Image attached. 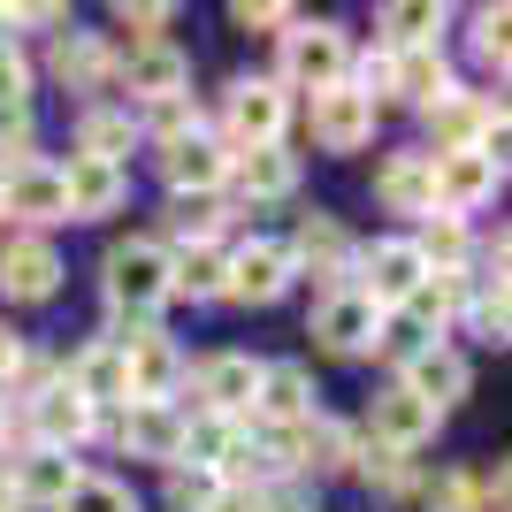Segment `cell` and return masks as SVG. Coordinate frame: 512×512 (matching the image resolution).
Listing matches in <instances>:
<instances>
[{
    "instance_id": "1",
    "label": "cell",
    "mask_w": 512,
    "mask_h": 512,
    "mask_svg": "<svg viewBox=\"0 0 512 512\" xmlns=\"http://www.w3.org/2000/svg\"><path fill=\"white\" fill-rule=\"evenodd\" d=\"M100 291H107V306H115V337H107V344L146 337L153 314L169 306V245H161V237H130V245H115V253L100 260Z\"/></svg>"
},
{
    "instance_id": "2",
    "label": "cell",
    "mask_w": 512,
    "mask_h": 512,
    "mask_svg": "<svg viewBox=\"0 0 512 512\" xmlns=\"http://www.w3.org/2000/svg\"><path fill=\"white\" fill-rule=\"evenodd\" d=\"M283 123H291V100H283L276 77H237V85H230V100H222L230 153H245V146H283Z\"/></svg>"
},
{
    "instance_id": "3",
    "label": "cell",
    "mask_w": 512,
    "mask_h": 512,
    "mask_svg": "<svg viewBox=\"0 0 512 512\" xmlns=\"http://www.w3.org/2000/svg\"><path fill=\"white\" fill-rule=\"evenodd\" d=\"M283 77L306 92H337L352 77V46H344L337 23H291L283 31Z\"/></svg>"
},
{
    "instance_id": "4",
    "label": "cell",
    "mask_w": 512,
    "mask_h": 512,
    "mask_svg": "<svg viewBox=\"0 0 512 512\" xmlns=\"http://www.w3.org/2000/svg\"><path fill=\"white\" fill-rule=\"evenodd\" d=\"M352 268H360L352 291H360L375 314H398V306L421 291V276H428L421 253H413V237H383V245H367V253H352Z\"/></svg>"
},
{
    "instance_id": "5",
    "label": "cell",
    "mask_w": 512,
    "mask_h": 512,
    "mask_svg": "<svg viewBox=\"0 0 512 512\" xmlns=\"http://www.w3.org/2000/svg\"><path fill=\"white\" fill-rule=\"evenodd\" d=\"M77 482H85V467H77L69 451H39V444H31L16 467H8L0 490H8V505H16V512H62V497L77 490Z\"/></svg>"
},
{
    "instance_id": "6",
    "label": "cell",
    "mask_w": 512,
    "mask_h": 512,
    "mask_svg": "<svg viewBox=\"0 0 512 512\" xmlns=\"http://www.w3.org/2000/svg\"><path fill=\"white\" fill-rule=\"evenodd\" d=\"M23 421H31V444L39 451H77L85 436H100V413H92L62 375H54L39 398H23Z\"/></svg>"
},
{
    "instance_id": "7",
    "label": "cell",
    "mask_w": 512,
    "mask_h": 512,
    "mask_svg": "<svg viewBox=\"0 0 512 512\" xmlns=\"http://www.w3.org/2000/svg\"><path fill=\"white\" fill-rule=\"evenodd\" d=\"M62 291V253L46 245V237L16 230V237H0V299H16V306H39Z\"/></svg>"
},
{
    "instance_id": "8",
    "label": "cell",
    "mask_w": 512,
    "mask_h": 512,
    "mask_svg": "<svg viewBox=\"0 0 512 512\" xmlns=\"http://www.w3.org/2000/svg\"><path fill=\"white\" fill-rule=\"evenodd\" d=\"M0 214H16V222H31V237L46 230V222H69V199H62V169L54 161H16V169L0 176Z\"/></svg>"
},
{
    "instance_id": "9",
    "label": "cell",
    "mask_w": 512,
    "mask_h": 512,
    "mask_svg": "<svg viewBox=\"0 0 512 512\" xmlns=\"http://www.w3.org/2000/svg\"><path fill=\"white\" fill-rule=\"evenodd\" d=\"M123 383H130L123 406H169V390L184 383V352H176L161 329L130 337V344H123Z\"/></svg>"
},
{
    "instance_id": "10",
    "label": "cell",
    "mask_w": 512,
    "mask_h": 512,
    "mask_svg": "<svg viewBox=\"0 0 512 512\" xmlns=\"http://www.w3.org/2000/svg\"><path fill=\"white\" fill-rule=\"evenodd\" d=\"M115 77L130 85V100H138V107H153V100H184V85H192V62H184L169 39H153V46H130V54H115Z\"/></svg>"
},
{
    "instance_id": "11",
    "label": "cell",
    "mask_w": 512,
    "mask_h": 512,
    "mask_svg": "<svg viewBox=\"0 0 512 512\" xmlns=\"http://www.w3.org/2000/svg\"><path fill=\"white\" fill-rule=\"evenodd\" d=\"M497 184H505V161H490V153H436V214H451V222L497 199Z\"/></svg>"
},
{
    "instance_id": "12",
    "label": "cell",
    "mask_w": 512,
    "mask_h": 512,
    "mask_svg": "<svg viewBox=\"0 0 512 512\" xmlns=\"http://www.w3.org/2000/svg\"><path fill=\"white\" fill-rule=\"evenodd\" d=\"M283 291H291V253H283V245L253 237L245 253H230V276H222V299H237V306H276Z\"/></svg>"
},
{
    "instance_id": "13",
    "label": "cell",
    "mask_w": 512,
    "mask_h": 512,
    "mask_svg": "<svg viewBox=\"0 0 512 512\" xmlns=\"http://www.w3.org/2000/svg\"><path fill=\"white\" fill-rule=\"evenodd\" d=\"M161 176H169L176 199H214V184L230 176V146H222V138H207V130H192V138L161 146Z\"/></svg>"
},
{
    "instance_id": "14",
    "label": "cell",
    "mask_w": 512,
    "mask_h": 512,
    "mask_svg": "<svg viewBox=\"0 0 512 512\" xmlns=\"http://www.w3.org/2000/svg\"><path fill=\"white\" fill-rule=\"evenodd\" d=\"M107 436H123V451L161 459V467H176V459H184V413H176V398H169V406H115Z\"/></svg>"
},
{
    "instance_id": "15",
    "label": "cell",
    "mask_w": 512,
    "mask_h": 512,
    "mask_svg": "<svg viewBox=\"0 0 512 512\" xmlns=\"http://www.w3.org/2000/svg\"><path fill=\"white\" fill-rule=\"evenodd\" d=\"M283 253H291V268L321 276V291H344V276H352V237H344L337 214H306L299 237H291Z\"/></svg>"
},
{
    "instance_id": "16",
    "label": "cell",
    "mask_w": 512,
    "mask_h": 512,
    "mask_svg": "<svg viewBox=\"0 0 512 512\" xmlns=\"http://www.w3.org/2000/svg\"><path fill=\"white\" fill-rule=\"evenodd\" d=\"M260 390V360L253 352H214L199 360V413H222V421H245Z\"/></svg>"
},
{
    "instance_id": "17",
    "label": "cell",
    "mask_w": 512,
    "mask_h": 512,
    "mask_svg": "<svg viewBox=\"0 0 512 512\" xmlns=\"http://www.w3.org/2000/svg\"><path fill=\"white\" fill-rule=\"evenodd\" d=\"M253 421H268V428H306V421H314V375H306L299 360H276V367H260Z\"/></svg>"
},
{
    "instance_id": "18",
    "label": "cell",
    "mask_w": 512,
    "mask_h": 512,
    "mask_svg": "<svg viewBox=\"0 0 512 512\" xmlns=\"http://www.w3.org/2000/svg\"><path fill=\"white\" fill-rule=\"evenodd\" d=\"M375 329H383V314H375L352 283L329 291V299L314 306V337L329 344V352H344V360H352V352H375Z\"/></svg>"
},
{
    "instance_id": "19",
    "label": "cell",
    "mask_w": 512,
    "mask_h": 512,
    "mask_svg": "<svg viewBox=\"0 0 512 512\" xmlns=\"http://www.w3.org/2000/svg\"><path fill=\"white\" fill-rule=\"evenodd\" d=\"M375 199L390 214H436V153H390L383 169H375Z\"/></svg>"
},
{
    "instance_id": "20",
    "label": "cell",
    "mask_w": 512,
    "mask_h": 512,
    "mask_svg": "<svg viewBox=\"0 0 512 512\" xmlns=\"http://www.w3.org/2000/svg\"><path fill=\"white\" fill-rule=\"evenodd\" d=\"M467 360H459V352H451V344H428V352H413L406 360V375H398V390H413V398H421L428 413H444V406H459V398H467Z\"/></svg>"
},
{
    "instance_id": "21",
    "label": "cell",
    "mask_w": 512,
    "mask_h": 512,
    "mask_svg": "<svg viewBox=\"0 0 512 512\" xmlns=\"http://www.w3.org/2000/svg\"><path fill=\"white\" fill-rule=\"evenodd\" d=\"M62 199H69V222H100L130 199V169H107V161H69L62 169Z\"/></svg>"
},
{
    "instance_id": "22",
    "label": "cell",
    "mask_w": 512,
    "mask_h": 512,
    "mask_svg": "<svg viewBox=\"0 0 512 512\" xmlns=\"http://www.w3.org/2000/svg\"><path fill=\"white\" fill-rule=\"evenodd\" d=\"M505 115V107H490V100H474V92H459L451 85L444 100L428 107V130H436V153H474L482 138H490V123Z\"/></svg>"
},
{
    "instance_id": "23",
    "label": "cell",
    "mask_w": 512,
    "mask_h": 512,
    "mask_svg": "<svg viewBox=\"0 0 512 512\" xmlns=\"http://www.w3.org/2000/svg\"><path fill=\"white\" fill-rule=\"evenodd\" d=\"M314 138H321L329 153H360L367 138H375V107H367L352 85L314 92Z\"/></svg>"
},
{
    "instance_id": "24",
    "label": "cell",
    "mask_w": 512,
    "mask_h": 512,
    "mask_svg": "<svg viewBox=\"0 0 512 512\" xmlns=\"http://www.w3.org/2000/svg\"><path fill=\"white\" fill-rule=\"evenodd\" d=\"M54 77H62L69 92L115 85V46H107L100 31H62V39H54Z\"/></svg>"
},
{
    "instance_id": "25",
    "label": "cell",
    "mask_w": 512,
    "mask_h": 512,
    "mask_svg": "<svg viewBox=\"0 0 512 512\" xmlns=\"http://www.w3.org/2000/svg\"><path fill=\"white\" fill-rule=\"evenodd\" d=\"M222 184H237L245 199H283L291 184H299V153H283V146H245L230 153V176Z\"/></svg>"
},
{
    "instance_id": "26",
    "label": "cell",
    "mask_w": 512,
    "mask_h": 512,
    "mask_svg": "<svg viewBox=\"0 0 512 512\" xmlns=\"http://www.w3.org/2000/svg\"><path fill=\"white\" fill-rule=\"evenodd\" d=\"M367 421H375V444H390V451H421L428 436H436V413H428L413 390H398V383L375 398V413H367Z\"/></svg>"
},
{
    "instance_id": "27",
    "label": "cell",
    "mask_w": 512,
    "mask_h": 512,
    "mask_svg": "<svg viewBox=\"0 0 512 512\" xmlns=\"http://www.w3.org/2000/svg\"><path fill=\"white\" fill-rule=\"evenodd\" d=\"M451 92V62L436 46H406V54H390V100H413V107H436Z\"/></svg>"
},
{
    "instance_id": "28",
    "label": "cell",
    "mask_w": 512,
    "mask_h": 512,
    "mask_svg": "<svg viewBox=\"0 0 512 512\" xmlns=\"http://www.w3.org/2000/svg\"><path fill=\"white\" fill-rule=\"evenodd\" d=\"M130 138H138V115H130V107H85V123H77V161L123 169Z\"/></svg>"
},
{
    "instance_id": "29",
    "label": "cell",
    "mask_w": 512,
    "mask_h": 512,
    "mask_svg": "<svg viewBox=\"0 0 512 512\" xmlns=\"http://www.w3.org/2000/svg\"><path fill=\"white\" fill-rule=\"evenodd\" d=\"M222 276H230V253H222V245H184V253H169V299H222Z\"/></svg>"
},
{
    "instance_id": "30",
    "label": "cell",
    "mask_w": 512,
    "mask_h": 512,
    "mask_svg": "<svg viewBox=\"0 0 512 512\" xmlns=\"http://www.w3.org/2000/svg\"><path fill=\"white\" fill-rule=\"evenodd\" d=\"M352 451H360V436L344 421H329V413H314V421L299 428V474H344Z\"/></svg>"
},
{
    "instance_id": "31",
    "label": "cell",
    "mask_w": 512,
    "mask_h": 512,
    "mask_svg": "<svg viewBox=\"0 0 512 512\" xmlns=\"http://www.w3.org/2000/svg\"><path fill=\"white\" fill-rule=\"evenodd\" d=\"M459 306H467V276H421V291H413L398 314H406L413 329H428V337H436V321H451Z\"/></svg>"
},
{
    "instance_id": "32",
    "label": "cell",
    "mask_w": 512,
    "mask_h": 512,
    "mask_svg": "<svg viewBox=\"0 0 512 512\" xmlns=\"http://www.w3.org/2000/svg\"><path fill=\"white\" fill-rule=\"evenodd\" d=\"M352 474H360L375 497H398L413 490V451H390V444H360L352 451Z\"/></svg>"
},
{
    "instance_id": "33",
    "label": "cell",
    "mask_w": 512,
    "mask_h": 512,
    "mask_svg": "<svg viewBox=\"0 0 512 512\" xmlns=\"http://www.w3.org/2000/svg\"><path fill=\"white\" fill-rule=\"evenodd\" d=\"M383 31H390V54H406V46H436L444 8H436V0H398V8H383Z\"/></svg>"
},
{
    "instance_id": "34",
    "label": "cell",
    "mask_w": 512,
    "mask_h": 512,
    "mask_svg": "<svg viewBox=\"0 0 512 512\" xmlns=\"http://www.w3.org/2000/svg\"><path fill=\"white\" fill-rule=\"evenodd\" d=\"M138 130H146L153 146H176V138H192V130H199V107H192V92H184V100H153L146 115H138Z\"/></svg>"
},
{
    "instance_id": "35",
    "label": "cell",
    "mask_w": 512,
    "mask_h": 512,
    "mask_svg": "<svg viewBox=\"0 0 512 512\" xmlns=\"http://www.w3.org/2000/svg\"><path fill=\"white\" fill-rule=\"evenodd\" d=\"M62 512H138V497H130L123 482H107V474H85V482L62 497Z\"/></svg>"
},
{
    "instance_id": "36",
    "label": "cell",
    "mask_w": 512,
    "mask_h": 512,
    "mask_svg": "<svg viewBox=\"0 0 512 512\" xmlns=\"http://www.w3.org/2000/svg\"><path fill=\"white\" fill-rule=\"evenodd\" d=\"M115 23L130 31V46H153V39H161V31L176 23V8H169V0H138V8L123 0V8H115Z\"/></svg>"
},
{
    "instance_id": "37",
    "label": "cell",
    "mask_w": 512,
    "mask_h": 512,
    "mask_svg": "<svg viewBox=\"0 0 512 512\" xmlns=\"http://www.w3.org/2000/svg\"><path fill=\"white\" fill-rule=\"evenodd\" d=\"M428 344H436V337H428V329H413L406 314H383V329H375V352H383V360H398V367H406L413 352H428Z\"/></svg>"
},
{
    "instance_id": "38",
    "label": "cell",
    "mask_w": 512,
    "mask_h": 512,
    "mask_svg": "<svg viewBox=\"0 0 512 512\" xmlns=\"http://www.w3.org/2000/svg\"><path fill=\"white\" fill-rule=\"evenodd\" d=\"M214 490H222L214 474H199V467H169V505H176V512H207V505H214Z\"/></svg>"
},
{
    "instance_id": "39",
    "label": "cell",
    "mask_w": 512,
    "mask_h": 512,
    "mask_svg": "<svg viewBox=\"0 0 512 512\" xmlns=\"http://www.w3.org/2000/svg\"><path fill=\"white\" fill-rule=\"evenodd\" d=\"M176 237H184V245H214V222H222V207H214V199H176Z\"/></svg>"
},
{
    "instance_id": "40",
    "label": "cell",
    "mask_w": 512,
    "mask_h": 512,
    "mask_svg": "<svg viewBox=\"0 0 512 512\" xmlns=\"http://www.w3.org/2000/svg\"><path fill=\"white\" fill-rule=\"evenodd\" d=\"M474 62L505 77V8H482V16H474Z\"/></svg>"
},
{
    "instance_id": "41",
    "label": "cell",
    "mask_w": 512,
    "mask_h": 512,
    "mask_svg": "<svg viewBox=\"0 0 512 512\" xmlns=\"http://www.w3.org/2000/svg\"><path fill=\"white\" fill-rule=\"evenodd\" d=\"M230 23H237V31H291L299 16H291L283 0H237V8H230Z\"/></svg>"
},
{
    "instance_id": "42",
    "label": "cell",
    "mask_w": 512,
    "mask_h": 512,
    "mask_svg": "<svg viewBox=\"0 0 512 512\" xmlns=\"http://www.w3.org/2000/svg\"><path fill=\"white\" fill-rule=\"evenodd\" d=\"M62 16H69L62 0H16V8L0 0V23H8V31H16V23H23V31H39V23H62Z\"/></svg>"
},
{
    "instance_id": "43",
    "label": "cell",
    "mask_w": 512,
    "mask_h": 512,
    "mask_svg": "<svg viewBox=\"0 0 512 512\" xmlns=\"http://www.w3.org/2000/svg\"><path fill=\"white\" fill-rule=\"evenodd\" d=\"M23 360H31V352H23V337L0 321V383H16V367H23Z\"/></svg>"
},
{
    "instance_id": "44",
    "label": "cell",
    "mask_w": 512,
    "mask_h": 512,
    "mask_svg": "<svg viewBox=\"0 0 512 512\" xmlns=\"http://www.w3.org/2000/svg\"><path fill=\"white\" fill-rule=\"evenodd\" d=\"M207 512H260V497H253V490H214Z\"/></svg>"
}]
</instances>
